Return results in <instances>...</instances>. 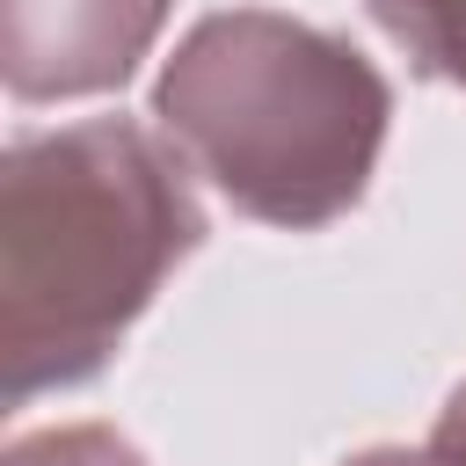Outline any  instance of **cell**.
<instances>
[{
    "label": "cell",
    "mask_w": 466,
    "mask_h": 466,
    "mask_svg": "<svg viewBox=\"0 0 466 466\" xmlns=\"http://www.w3.org/2000/svg\"><path fill=\"white\" fill-rule=\"evenodd\" d=\"M422 459L430 466H466V386L451 393V408H444V422H437V437H430Z\"/></svg>",
    "instance_id": "obj_6"
},
{
    "label": "cell",
    "mask_w": 466,
    "mask_h": 466,
    "mask_svg": "<svg viewBox=\"0 0 466 466\" xmlns=\"http://www.w3.org/2000/svg\"><path fill=\"white\" fill-rule=\"evenodd\" d=\"M204 211L182 160L138 124L95 116L7 153L0 182V364L7 400L87 379L160 277L197 248Z\"/></svg>",
    "instance_id": "obj_1"
},
{
    "label": "cell",
    "mask_w": 466,
    "mask_h": 466,
    "mask_svg": "<svg viewBox=\"0 0 466 466\" xmlns=\"http://www.w3.org/2000/svg\"><path fill=\"white\" fill-rule=\"evenodd\" d=\"M7 466H138V451L109 430H51L36 444H15Z\"/></svg>",
    "instance_id": "obj_5"
},
{
    "label": "cell",
    "mask_w": 466,
    "mask_h": 466,
    "mask_svg": "<svg viewBox=\"0 0 466 466\" xmlns=\"http://www.w3.org/2000/svg\"><path fill=\"white\" fill-rule=\"evenodd\" d=\"M167 0H0L15 95H87L138 66Z\"/></svg>",
    "instance_id": "obj_3"
},
{
    "label": "cell",
    "mask_w": 466,
    "mask_h": 466,
    "mask_svg": "<svg viewBox=\"0 0 466 466\" xmlns=\"http://www.w3.org/2000/svg\"><path fill=\"white\" fill-rule=\"evenodd\" d=\"M350 466H430V459H400V451H371V459H350Z\"/></svg>",
    "instance_id": "obj_7"
},
{
    "label": "cell",
    "mask_w": 466,
    "mask_h": 466,
    "mask_svg": "<svg viewBox=\"0 0 466 466\" xmlns=\"http://www.w3.org/2000/svg\"><path fill=\"white\" fill-rule=\"evenodd\" d=\"M160 124L248 218L320 226L379 160L386 80L342 36L240 7L167 58Z\"/></svg>",
    "instance_id": "obj_2"
},
{
    "label": "cell",
    "mask_w": 466,
    "mask_h": 466,
    "mask_svg": "<svg viewBox=\"0 0 466 466\" xmlns=\"http://www.w3.org/2000/svg\"><path fill=\"white\" fill-rule=\"evenodd\" d=\"M371 7L422 58V73L466 87V0H371Z\"/></svg>",
    "instance_id": "obj_4"
}]
</instances>
